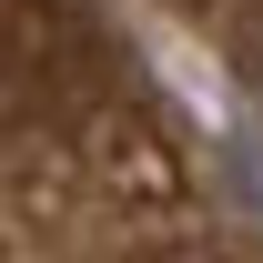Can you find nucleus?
<instances>
[{"mask_svg": "<svg viewBox=\"0 0 263 263\" xmlns=\"http://www.w3.org/2000/svg\"><path fill=\"white\" fill-rule=\"evenodd\" d=\"M0 263H263L91 0H0Z\"/></svg>", "mask_w": 263, "mask_h": 263, "instance_id": "obj_1", "label": "nucleus"}]
</instances>
